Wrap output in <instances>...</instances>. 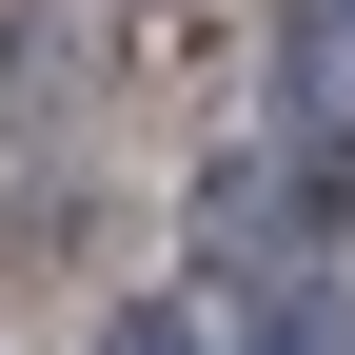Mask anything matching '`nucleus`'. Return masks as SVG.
<instances>
[{
    "mask_svg": "<svg viewBox=\"0 0 355 355\" xmlns=\"http://www.w3.org/2000/svg\"><path fill=\"white\" fill-rule=\"evenodd\" d=\"M237 355H355V296H316V277H296V296H277V316H257Z\"/></svg>",
    "mask_w": 355,
    "mask_h": 355,
    "instance_id": "2",
    "label": "nucleus"
},
{
    "mask_svg": "<svg viewBox=\"0 0 355 355\" xmlns=\"http://www.w3.org/2000/svg\"><path fill=\"white\" fill-rule=\"evenodd\" d=\"M336 20H355V0H336Z\"/></svg>",
    "mask_w": 355,
    "mask_h": 355,
    "instance_id": "4",
    "label": "nucleus"
},
{
    "mask_svg": "<svg viewBox=\"0 0 355 355\" xmlns=\"http://www.w3.org/2000/svg\"><path fill=\"white\" fill-rule=\"evenodd\" d=\"M99 355H198V336H178L158 296H119V316H99Z\"/></svg>",
    "mask_w": 355,
    "mask_h": 355,
    "instance_id": "3",
    "label": "nucleus"
},
{
    "mask_svg": "<svg viewBox=\"0 0 355 355\" xmlns=\"http://www.w3.org/2000/svg\"><path fill=\"white\" fill-rule=\"evenodd\" d=\"M198 217L217 237H355V158H237Z\"/></svg>",
    "mask_w": 355,
    "mask_h": 355,
    "instance_id": "1",
    "label": "nucleus"
}]
</instances>
